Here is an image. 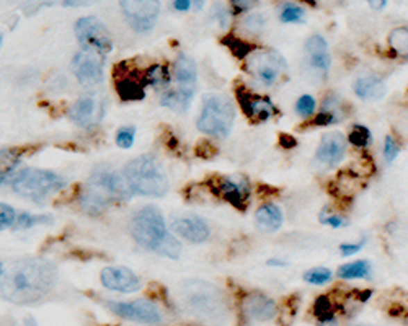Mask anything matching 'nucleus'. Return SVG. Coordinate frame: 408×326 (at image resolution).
Instances as JSON below:
<instances>
[{"mask_svg": "<svg viewBox=\"0 0 408 326\" xmlns=\"http://www.w3.org/2000/svg\"><path fill=\"white\" fill-rule=\"evenodd\" d=\"M240 310L245 320L250 321H270L276 318L280 307L271 297L262 292H248L245 293L240 302Z\"/></svg>", "mask_w": 408, "mask_h": 326, "instance_id": "ddd939ff", "label": "nucleus"}, {"mask_svg": "<svg viewBox=\"0 0 408 326\" xmlns=\"http://www.w3.org/2000/svg\"><path fill=\"white\" fill-rule=\"evenodd\" d=\"M54 264L44 258H25L13 263L0 277V297L15 305H31L53 291Z\"/></svg>", "mask_w": 408, "mask_h": 326, "instance_id": "f257e3e1", "label": "nucleus"}, {"mask_svg": "<svg viewBox=\"0 0 408 326\" xmlns=\"http://www.w3.org/2000/svg\"><path fill=\"white\" fill-rule=\"evenodd\" d=\"M371 273V264L366 259H358L353 263L343 264L338 268L337 276L343 279V281H350V279H364L368 277Z\"/></svg>", "mask_w": 408, "mask_h": 326, "instance_id": "bb28decb", "label": "nucleus"}, {"mask_svg": "<svg viewBox=\"0 0 408 326\" xmlns=\"http://www.w3.org/2000/svg\"><path fill=\"white\" fill-rule=\"evenodd\" d=\"M387 43L397 55H408V26H398L389 33Z\"/></svg>", "mask_w": 408, "mask_h": 326, "instance_id": "cd10ccee", "label": "nucleus"}, {"mask_svg": "<svg viewBox=\"0 0 408 326\" xmlns=\"http://www.w3.org/2000/svg\"><path fill=\"white\" fill-rule=\"evenodd\" d=\"M119 7L134 31L147 33L160 15V0H119Z\"/></svg>", "mask_w": 408, "mask_h": 326, "instance_id": "6e6552de", "label": "nucleus"}, {"mask_svg": "<svg viewBox=\"0 0 408 326\" xmlns=\"http://www.w3.org/2000/svg\"><path fill=\"white\" fill-rule=\"evenodd\" d=\"M3 271H6V269H3V264L0 263V277H2V274H3Z\"/></svg>", "mask_w": 408, "mask_h": 326, "instance_id": "603ef678", "label": "nucleus"}, {"mask_svg": "<svg viewBox=\"0 0 408 326\" xmlns=\"http://www.w3.org/2000/svg\"><path fill=\"white\" fill-rule=\"evenodd\" d=\"M23 326H36V325L33 323V321H26V323H25V325H23Z\"/></svg>", "mask_w": 408, "mask_h": 326, "instance_id": "864d4df0", "label": "nucleus"}, {"mask_svg": "<svg viewBox=\"0 0 408 326\" xmlns=\"http://www.w3.org/2000/svg\"><path fill=\"white\" fill-rule=\"evenodd\" d=\"M332 271L328 268H323V266H317V268H312L309 269V271L304 273V281L312 284V286H323V284L330 282L332 281Z\"/></svg>", "mask_w": 408, "mask_h": 326, "instance_id": "473e14b6", "label": "nucleus"}, {"mask_svg": "<svg viewBox=\"0 0 408 326\" xmlns=\"http://www.w3.org/2000/svg\"><path fill=\"white\" fill-rule=\"evenodd\" d=\"M214 191L230 206L245 211V207L248 206L250 196H252V183L244 175L221 176L217 180Z\"/></svg>", "mask_w": 408, "mask_h": 326, "instance_id": "f8f14e48", "label": "nucleus"}, {"mask_svg": "<svg viewBox=\"0 0 408 326\" xmlns=\"http://www.w3.org/2000/svg\"><path fill=\"white\" fill-rule=\"evenodd\" d=\"M366 241L368 240L363 239V240L356 241V243H341L340 246H338V250H340L341 256H353L356 253H359V251L364 248Z\"/></svg>", "mask_w": 408, "mask_h": 326, "instance_id": "79ce46f5", "label": "nucleus"}, {"mask_svg": "<svg viewBox=\"0 0 408 326\" xmlns=\"http://www.w3.org/2000/svg\"><path fill=\"white\" fill-rule=\"evenodd\" d=\"M315 110H317V101L312 95H300L296 101V113L300 118H310L315 114Z\"/></svg>", "mask_w": 408, "mask_h": 326, "instance_id": "72a5a7b5", "label": "nucleus"}, {"mask_svg": "<svg viewBox=\"0 0 408 326\" xmlns=\"http://www.w3.org/2000/svg\"><path fill=\"white\" fill-rule=\"evenodd\" d=\"M123 175L134 194L162 198L169 191V178L162 162L152 153L133 158L123 169Z\"/></svg>", "mask_w": 408, "mask_h": 326, "instance_id": "7ed1b4c3", "label": "nucleus"}, {"mask_svg": "<svg viewBox=\"0 0 408 326\" xmlns=\"http://www.w3.org/2000/svg\"><path fill=\"white\" fill-rule=\"evenodd\" d=\"M245 69L260 87H275L287 72V62L276 49L253 48L245 55Z\"/></svg>", "mask_w": 408, "mask_h": 326, "instance_id": "423d86ee", "label": "nucleus"}, {"mask_svg": "<svg viewBox=\"0 0 408 326\" xmlns=\"http://www.w3.org/2000/svg\"><path fill=\"white\" fill-rule=\"evenodd\" d=\"M111 199L103 191H100L96 186L89 185L80 193V209L89 216H99L108 207Z\"/></svg>", "mask_w": 408, "mask_h": 326, "instance_id": "5701e85b", "label": "nucleus"}, {"mask_svg": "<svg viewBox=\"0 0 408 326\" xmlns=\"http://www.w3.org/2000/svg\"><path fill=\"white\" fill-rule=\"evenodd\" d=\"M134 141H136V128L134 126H123L116 132V146L119 148L128 151L134 146Z\"/></svg>", "mask_w": 408, "mask_h": 326, "instance_id": "f704fd0d", "label": "nucleus"}, {"mask_svg": "<svg viewBox=\"0 0 408 326\" xmlns=\"http://www.w3.org/2000/svg\"><path fill=\"white\" fill-rule=\"evenodd\" d=\"M110 311H113L119 318L128 321H136L142 325H159L164 320L162 311L154 302L147 299H139L133 302H106Z\"/></svg>", "mask_w": 408, "mask_h": 326, "instance_id": "9d476101", "label": "nucleus"}, {"mask_svg": "<svg viewBox=\"0 0 408 326\" xmlns=\"http://www.w3.org/2000/svg\"><path fill=\"white\" fill-rule=\"evenodd\" d=\"M348 111H346V101L343 100L337 93H328L323 98L322 105H320V111L315 118V124L317 126H332L337 123H341L343 119H346Z\"/></svg>", "mask_w": 408, "mask_h": 326, "instance_id": "aec40b11", "label": "nucleus"}, {"mask_svg": "<svg viewBox=\"0 0 408 326\" xmlns=\"http://www.w3.org/2000/svg\"><path fill=\"white\" fill-rule=\"evenodd\" d=\"M265 25H266L265 17L260 15V13H252V15L247 17L244 20L245 30L250 31V33H260L263 30V26H265Z\"/></svg>", "mask_w": 408, "mask_h": 326, "instance_id": "ea45409f", "label": "nucleus"}, {"mask_svg": "<svg viewBox=\"0 0 408 326\" xmlns=\"http://www.w3.org/2000/svg\"><path fill=\"white\" fill-rule=\"evenodd\" d=\"M171 77H173L178 88L196 93L198 67L196 62L188 54L180 53L177 55V59L173 60V67H171Z\"/></svg>", "mask_w": 408, "mask_h": 326, "instance_id": "6ab92c4d", "label": "nucleus"}, {"mask_svg": "<svg viewBox=\"0 0 408 326\" xmlns=\"http://www.w3.org/2000/svg\"><path fill=\"white\" fill-rule=\"evenodd\" d=\"M141 78H142V83L146 85V88L147 87L154 88V90L162 92V93H164L165 90H169V88L171 87V80H173L170 69L164 64L149 65V67L144 71Z\"/></svg>", "mask_w": 408, "mask_h": 326, "instance_id": "b1692460", "label": "nucleus"}, {"mask_svg": "<svg viewBox=\"0 0 408 326\" xmlns=\"http://www.w3.org/2000/svg\"><path fill=\"white\" fill-rule=\"evenodd\" d=\"M17 217L18 212L10 206V204L0 203V232L15 225Z\"/></svg>", "mask_w": 408, "mask_h": 326, "instance_id": "e433bc0d", "label": "nucleus"}, {"mask_svg": "<svg viewBox=\"0 0 408 326\" xmlns=\"http://www.w3.org/2000/svg\"><path fill=\"white\" fill-rule=\"evenodd\" d=\"M235 121V106L229 96L212 93L203 98L196 128L204 136L224 139L230 134Z\"/></svg>", "mask_w": 408, "mask_h": 326, "instance_id": "39448f33", "label": "nucleus"}, {"mask_svg": "<svg viewBox=\"0 0 408 326\" xmlns=\"http://www.w3.org/2000/svg\"><path fill=\"white\" fill-rule=\"evenodd\" d=\"M193 7V0H173V8L178 12H188Z\"/></svg>", "mask_w": 408, "mask_h": 326, "instance_id": "a18cd8bd", "label": "nucleus"}, {"mask_svg": "<svg viewBox=\"0 0 408 326\" xmlns=\"http://www.w3.org/2000/svg\"><path fill=\"white\" fill-rule=\"evenodd\" d=\"M194 96V92L183 90V88H169L160 95V106L164 108L175 111V113H185L192 105Z\"/></svg>", "mask_w": 408, "mask_h": 326, "instance_id": "393cba45", "label": "nucleus"}, {"mask_svg": "<svg viewBox=\"0 0 408 326\" xmlns=\"http://www.w3.org/2000/svg\"><path fill=\"white\" fill-rule=\"evenodd\" d=\"M318 326H338V323L335 321V318H333L328 321H322V323H318Z\"/></svg>", "mask_w": 408, "mask_h": 326, "instance_id": "8fccbe9b", "label": "nucleus"}, {"mask_svg": "<svg viewBox=\"0 0 408 326\" xmlns=\"http://www.w3.org/2000/svg\"><path fill=\"white\" fill-rule=\"evenodd\" d=\"M90 185L103 191L111 201H129L134 194L131 186L128 185L126 178H124V175L119 173L118 170L111 169V166H100V169H96L90 178Z\"/></svg>", "mask_w": 408, "mask_h": 326, "instance_id": "9b49d317", "label": "nucleus"}, {"mask_svg": "<svg viewBox=\"0 0 408 326\" xmlns=\"http://www.w3.org/2000/svg\"><path fill=\"white\" fill-rule=\"evenodd\" d=\"M348 137L340 130H332V132L323 134L320 139L317 151H315V160L323 166H335L341 163L343 157L346 153Z\"/></svg>", "mask_w": 408, "mask_h": 326, "instance_id": "4468645a", "label": "nucleus"}, {"mask_svg": "<svg viewBox=\"0 0 408 326\" xmlns=\"http://www.w3.org/2000/svg\"><path fill=\"white\" fill-rule=\"evenodd\" d=\"M3 183H7V180H6V178H3V176H2V175H0V186H2Z\"/></svg>", "mask_w": 408, "mask_h": 326, "instance_id": "3c124183", "label": "nucleus"}, {"mask_svg": "<svg viewBox=\"0 0 408 326\" xmlns=\"http://www.w3.org/2000/svg\"><path fill=\"white\" fill-rule=\"evenodd\" d=\"M8 183L13 193L35 203H43L44 199L58 194L67 186L66 178H62L61 175L51 170L35 169V166L18 170Z\"/></svg>", "mask_w": 408, "mask_h": 326, "instance_id": "20e7f679", "label": "nucleus"}, {"mask_svg": "<svg viewBox=\"0 0 408 326\" xmlns=\"http://www.w3.org/2000/svg\"><path fill=\"white\" fill-rule=\"evenodd\" d=\"M282 222H284V214L278 204H262L255 212V225L265 234H275L282 227Z\"/></svg>", "mask_w": 408, "mask_h": 326, "instance_id": "4be33fe9", "label": "nucleus"}, {"mask_svg": "<svg viewBox=\"0 0 408 326\" xmlns=\"http://www.w3.org/2000/svg\"><path fill=\"white\" fill-rule=\"evenodd\" d=\"M368 3L373 10H384L387 6V0H368Z\"/></svg>", "mask_w": 408, "mask_h": 326, "instance_id": "49530a36", "label": "nucleus"}, {"mask_svg": "<svg viewBox=\"0 0 408 326\" xmlns=\"http://www.w3.org/2000/svg\"><path fill=\"white\" fill-rule=\"evenodd\" d=\"M116 88L123 100H142L146 95V85L142 83V78L123 77L116 83Z\"/></svg>", "mask_w": 408, "mask_h": 326, "instance_id": "a878e982", "label": "nucleus"}, {"mask_svg": "<svg viewBox=\"0 0 408 326\" xmlns=\"http://www.w3.org/2000/svg\"><path fill=\"white\" fill-rule=\"evenodd\" d=\"M71 69L82 85H100L105 78V55L96 53V51L80 48V51L74 55Z\"/></svg>", "mask_w": 408, "mask_h": 326, "instance_id": "1a4fd4ad", "label": "nucleus"}, {"mask_svg": "<svg viewBox=\"0 0 408 326\" xmlns=\"http://www.w3.org/2000/svg\"><path fill=\"white\" fill-rule=\"evenodd\" d=\"M2 43H3V36L0 35V48H2Z\"/></svg>", "mask_w": 408, "mask_h": 326, "instance_id": "5fc2aeb1", "label": "nucleus"}, {"mask_svg": "<svg viewBox=\"0 0 408 326\" xmlns=\"http://www.w3.org/2000/svg\"><path fill=\"white\" fill-rule=\"evenodd\" d=\"M193 7L194 10H201L204 7V0H193Z\"/></svg>", "mask_w": 408, "mask_h": 326, "instance_id": "09e8293b", "label": "nucleus"}, {"mask_svg": "<svg viewBox=\"0 0 408 326\" xmlns=\"http://www.w3.org/2000/svg\"><path fill=\"white\" fill-rule=\"evenodd\" d=\"M51 221H53V218H51L49 216H38V214L20 212L18 214L13 228H15V230H28V228L41 225V223H49Z\"/></svg>", "mask_w": 408, "mask_h": 326, "instance_id": "c756f323", "label": "nucleus"}, {"mask_svg": "<svg viewBox=\"0 0 408 326\" xmlns=\"http://www.w3.org/2000/svg\"><path fill=\"white\" fill-rule=\"evenodd\" d=\"M101 114H103V106L99 103V100L94 95H83L77 98L67 113L69 119L83 129H89L99 123Z\"/></svg>", "mask_w": 408, "mask_h": 326, "instance_id": "f3484780", "label": "nucleus"}, {"mask_svg": "<svg viewBox=\"0 0 408 326\" xmlns=\"http://www.w3.org/2000/svg\"><path fill=\"white\" fill-rule=\"evenodd\" d=\"M129 232L142 248L171 259H177L182 255V243L170 234L164 214L157 206L149 204L139 209L129 222Z\"/></svg>", "mask_w": 408, "mask_h": 326, "instance_id": "f03ea898", "label": "nucleus"}, {"mask_svg": "<svg viewBox=\"0 0 408 326\" xmlns=\"http://www.w3.org/2000/svg\"><path fill=\"white\" fill-rule=\"evenodd\" d=\"M353 92L359 100L377 101L386 95V83L375 74H363L353 82Z\"/></svg>", "mask_w": 408, "mask_h": 326, "instance_id": "412c9836", "label": "nucleus"}, {"mask_svg": "<svg viewBox=\"0 0 408 326\" xmlns=\"http://www.w3.org/2000/svg\"><path fill=\"white\" fill-rule=\"evenodd\" d=\"M258 0H230V7L234 13L248 12L253 6H257Z\"/></svg>", "mask_w": 408, "mask_h": 326, "instance_id": "37998d69", "label": "nucleus"}, {"mask_svg": "<svg viewBox=\"0 0 408 326\" xmlns=\"http://www.w3.org/2000/svg\"><path fill=\"white\" fill-rule=\"evenodd\" d=\"M314 311H315V316H317L318 323L333 320V305L327 297H318V299L315 300Z\"/></svg>", "mask_w": 408, "mask_h": 326, "instance_id": "c9c22d12", "label": "nucleus"}, {"mask_svg": "<svg viewBox=\"0 0 408 326\" xmlns=\"http://www.w3.org/2000/svg\"><path fill=\"white\" fill-rule=\"evenodd\" d=\"M318 222L322 223V225H328V227H332V228H340V227H345V225H348V223H350V222L346 221L345 217L338 216V214L328 212V207L327 206L322 209V212H320Z\"/></svg>", "mask_w": 408, "mask_h": 326, "instance_id": "4c0bfd02", "label": "nucleus"}, {"mask_svg": "<svg viewBox=\"0 0 408 326\" xmlns=\"http://www.w3.org/2000/svg\"><path fill=\"white\" fill-rule=\"evenodd\" d=\"M348 142L355 147L366 148L368 146H371V142H373V134H371V130L366 128V126L355 124L353 129H351L350 136H348Z\"/></svg>", "mask_w": 408, "mask_h": 326, "instance_id": "7c9ffc66", "label": "nucleus"}, {"mask_svg": "<svg viewBox=\"0 0 408 326\" xmlns=\"http://www.w3.org/2000/svg\"><path fill=\"white\" fill-rule=\"evenodd\" d=\"M305 17L304 8L296 3H282L280 10V20L282 23H303Z\"/></svg>", "mask_w": 408, "mask_h": 326, "instance_id": "2f4dec72", "label": "nucleus"}, {"mask_svg": "<svg viewBox=\"0 0 408 326\" xmlns=\"http://www.w3.org/2000/svg\"><path fill=\"white\" fill-rule=\"evenodd\" d=\"M382 153L386 162L392 163L398 157V153H400V144H398L392 136H386V139H384Z\"/></svg>", "mask_w": 408, "mask_h": 326, "instance_id": "58836bf2", "label": "nucleus"}, {"mask_svg": "<svg viewBox=\"0 0 408 326\" xmlns=\"http://www.w3.org/2000/svg\"><path fill=\"white\" fill-rule=\"evenodd\" d=\"M100 281L108 291L131 293L142 287L141 279L133 269L126 266H106L101 269Z\"/></svg>", "mask_w": 408, "mask_h": 326, "instance_id": "2eb2a0df", "label": "nucleus"}, {"mask_svg": "<svg viewBox=\"0 0 408 326\" xmlns=\"http://www.w3.org/2000/svg\"><path fill=\"white\" fill-rule=\"evenodd\" d=\"M100 2V0H62L64 7H71V8H80V7H89L92 3Z\"/></svg>", "mask_w": 408, "mask_h": 326, "instance_id": "c03bdc74", "label": "nucleus"}, {"mask_svg": "<svg viewBox=\"0 0 408 326\" xmlns=\"http://www.w3.org/2000/svg\"><path fill=\"white\" fill-rule=\"evenodd\" d=\"M76 38L83 49H92L101 55L110 54L113 51V38L110 30L96 17H82L74 26Z\"/></svg>", "mask_w": 408, "mask_h": 326, "instance_id": "0eeeda50", "label": "nucleus"}, {"mask_svg": "<svg viewBox=\"0 0 408 326\" xmlns=\"http://www.w3.org/2000/svg\"><path fill=\"white\" fill-rule=\"evenodd\" d=\"M20 158L12 151H0V175L10 181V178L18 171Z\"/></svg>", "mask_w": 408, "mask_h": 326, "instance_id": "c85d7f7f", "label": "nucleus"}, {"mask_svg": "<svg viewBox=\"0 0 408 326\" xmlns=\"http://www.w3.org/2000/svg\"><path fill=\"white\" fill-rule=\"evenodd\" d=\"M239 103L242 108L244 114L247 116L253 123L263 124L266 121H270L273 116L278 113L276 105L273 103L270 96L257 95V93H240L239 95Z\"/></svg>", "mask_w": 408, "mask_h": 326, "instance_id": "dca6fc26", "label": "nucleus"}, {"mask_svg": "<svg viewBox=\"0 0 408 326\" xmlns=\"http://www.w3.org/2000/svg\"><path fill=\"white\" fill-rule=\"evenodd\" d=\"M211 15L214 20L219 23V26L222 28V30H226L227 26H229V20H230V13L229 10L224 6H216L214 10L211 12Z\"/></svg>", "mask_w": 408, "mask_h": 326, "instance_id": "a19ab883", "label": "nucleus"}, {"mask_svg": "<svg viewBox=\"0 0 408 326\" xmlns=\"http://www.w3.org/2000/svg\"><path fill=\"white\" fill-rule=\"evenodd\" d=\"M266 264L270 268H286L287 266V261L280 259V258H271V259L266 261Z\"/></svg>", "mask_w": 408, "mask_h": 326, "instance_id": "de8ad7c7", "label": "nucleus"}, {"mask_svg": "<svg viewBox=\"0 0 408 326\" xmlns=\"http://www.w3.org/2000/svg\"><path fill=\"white\" fill-rule=\"evenodd\" d=\"M171 230L189 243H204L210 239L211 230L206 221L201 217H177L171 222Z\"/></svg>", "mask_w": 408, "mask_h": 326, "instance_id": "a211bd4d", "label": "nucleus"}]
</instances>
